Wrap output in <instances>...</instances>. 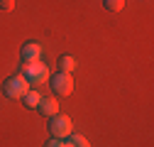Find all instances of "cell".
Masks as SVG:
<instances>
[{"instance_id": "ba28073f", "label": "cell", "mask_w": 154, "mask_h": 147, "mask_svg": "<svg viewBox=\"0 0 154 147\" xmlns=\"http://www.w3.org/2000/svg\"><path fill=\"white\" fill-rule=\"evenodd\" d=\"M73 69H76V59L71 57V54H64V57H59V71L71 74Z\"/></svg>"}, {"instance_id": "7a4b0ae2", "label": "cell", "mask_w": 154, "mask_h": 147, "mask_svg": "<svg viewBox=\"0 0 154 147\" xmlns=\"http://www.w3.org/2000/svg\"><path fill=\"white\" fill-rule=\"evenodd\" d=\"M71 130H73V125H71V118H69V115L56 113V115L49 118V133H51V137L66 140V137L71 135Z\"/></svg>"}, {"instance_id": "277c9868", "label": "cell", "mask_w": 154, "mask_h": 147, "mask_svg": "<svg viewBox=\"0 0 154 147\" xmlns=\"http://www.w3.org/2000/svg\"><path fill=\"white\" fill-rule=\"evenodd\" d=\"M49 86L54 93H61V96H71L73 91V76L66 71H59V74H51L49 76Z\"/></svg>"}, {"instance_id": "3957f363", "label": "cell", "mask_w": 154, "mask_h": 147, "mask_svg": "<svg viewBox=\"0 0 154 147\" xmlns=\"http://www.w3.org/2000/svg\"><path fill=\"white\" fill-rule=\"evenodd\" d=\"M27 91H29V83H27V79L22 76V74L5 79V83H3V93H5L8 98H22Z\"/></svg>"}, {"instance_id": "8992f818", "label": "cell", "mask_w": 154, "mask_h": 147, "mask_svg": "<svg viewBox=\"0 0 154 147\" xmlns=\"http://www.w3.org/2000/svg\"><path fill=\"white\" fill-rule=\"evenodd\" d=\"M37 110H39L42 115L51 118V115L59 113V101H56L54 96H42V98H39V103H37Z\"/></svg>"}, {"instance_id": "52a82bcc", "label": "cell", "mask_w": 154, "mask_h": 147, "mask_svg": "<svg viewBox=\"0 0 154 147\" xmlns=\"http://www.w3.org/2000/svg\"><path fill=\"white\" fill-rule=\"evenodd\" d=\"M39 98H42V93H39V91H34V88H29L27 93L22 96V103H25L27 108H37V103H39Z\"/></svg>"}, {"instance_id": "30bf717a", "label": "cell", "mask_w": 154, "mask_h": 147, "mask_svg": "<svg viewBox=\"0 0 154 147\" xmlns=\"http://www.w3.org/2000/svg\"><path fill=\"white\" fill-rule=\"evenodd\" d=\"M66 140L71 142V147H91V145H88V140H86L83 135H73V133H71Z\"/></svg>"}, {"instance_id": "9c48e42d", "label": "cell", "mask_w": 154, "mask_h": 147, "mask_svg": "<svg viewBox=\"0 0 154 147\" xmlns=\"http://www.w3.org/2000/svg\"><path fill=\"white\" fill-rule=\"evenodd\" d=\"M103 8L108 12H120L125 8V0H103Z\"/></svg>"}, {"instance_id": "7c38bea8", "label": "cell", "mask_w": 154, "mask_h": 147, "mask_svg": "<svg viewBox=\"0 0 154 147\" xmlns=\"http://www.w3.org/2000/svg\"><path fill=\"white\" fill-rule=\"evenodd\" d=\"M12 0H0V8H3V10H12Z\"/></svg>"}, {"instance_id": "6da1fadb", "label": "cell", "mask_w": 154, "mask_h": 147, "mask_svg": "<svg viewBox=\"0 0 154 147\" xmlns=\"http://www.w3.org/2000/svg\"><path fill=\"white\" fill-rule=\"evenodd\" d=\"M22 76L27 79L29 86H42L44 81H49V69L47 64L39 61H29V64H22Z\"/></svg>"}, {"instance_id": "8fae6325", "label": "cell", "mask_w": 154, "mask_h": 147, "mask_svg": "<svg viewBox=\"0 0 154 147\" xmlns=\"http://www.w3.org/2000/svg\"><path fill=\"white\" fill-rule=\"evenodd\" d=\"M44 147H66V145H64V140H56V137H51V140H49Z\"/></svg>"}, {"instance_id": "5b68a950", "label": "cell", "mask_w": 154, "mask_h": 147, "mask_svg": "<svg viewBox=\"0 0 154 147\" xmlns=\"http://www.w3.org/2000/svg\"><path fill=\"white\" fill-rule=\"evenodd\" d=\"M20 57H22V64L39 61V57H42V44H39V42H25V44H22V52H20Z\"/></svg>"}]
</instances>
